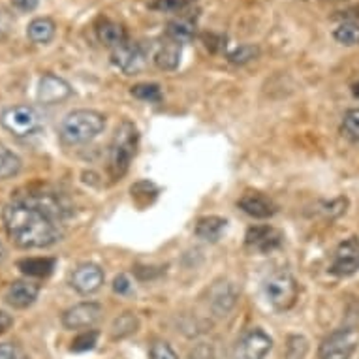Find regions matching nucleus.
<instances>
[{"instance_id": "f257e3e1", "label": "nucleus", "mask_w": 359, "mask_h": 359, "mask_svg": "<svg viewBox=\"0 0 359 359\" xmlns=\"http://www.w3.org/2000/svg\"><path fill=\"white\" fill-rule=\"evenodd\" d=\"M66 205L55 194L30 192L4 207L8 237L19 248H48L65 236Z\"/></svg>"}, {"instance_id": "f03ea898", "label": "nucleus", "mask_w": 359, "mask_h": 359, "mask_svg": "<svg viewBox=\"0 0 359 359\" xmlns=\"http://www.w3.org/2000/svg\"><path fill=\"white\" fill-rule=\"evenodd\" d=\"M106 128V117L95 109H77L68 113L60 123L59 136L66 145H81L95 140Z\"/></svg>"}, {"instance_id": "7ed1b4c3", "label": "nucleus", "mask_w": 359, "mask_h": 359, "mask_svg": "<svg viewBox=\"0 0 359 359\" xmlns=\"http://www.w3.org/2000/svg\"><path fill=\"white\" fill-rule=\"evenodd\" d=\"M137 140L136 124L130 121L118 124L109 145V173L113 179H121L128 171L132 158L136 156Z\"/></svg>"}, {"instance_id": "20e7f679", "label": "nucleus", "mask_w": 359, "mask_h": 359, "mask_svg": "<svg viewBox=\"0 0 359 359\" xmlns=\"http://www.w3.org/2000/svg\"><path fill=\"white\" fill-rule=\"evenodd\" d=\"M265 297L271 303L277 311H290L297 301V294H299V286L294 275L288 271H275L271 277L265 280L264 286Z\"/></svg>"}, {"instance_id": "39448f33", "label": "nucleus", "mask_w": 359, "mask_h": 359, "mask_svg": "<svg viewBox=\"0 0 359 359\" xmlns=\"http://www.w3.org/2000/svg\"><path fill=\"white\" fill-rule=\"evenodd\" d=\"M0 124L15 137H30L40 132L41 118L40 113L30 106H12L2 111Z\"/></svg>"}, {"instance_id": "423d86ee", "label": "nucleus", "mask_w": 359, "mask_h": 359, "mask_svg": "<svg viewBox=\"0 0 359 359\" xmlns=\"http://www.w3.org/2000/svg\"><path fill=\"white\" fill-rule=\"evenodd\" d=\"M359 346V330L342 327L333 331L322 341L318 359H350Z\"/></svg>"}, {"instance_id": "0eeeda50", "label": "nucleus", "mask_w": 359, "mask_h": 359, "mask_svg": "<svg viewBox=\"0 0 359 359\" xmlns=\"http://www.w3.org/2000/svg\"><path fill=\"white\" fill-rule=\"evenodd\" d=\"M102 314H104V309H102L100 303L83 301V303H77V305L70 306L68 311H65L62 325L66 330H93L100 322Z\"/></svg>"}, {"instance_id": "6e6552de", "label": "nucleus", "mask_w": 359, "mask_h": 359, "mask_svg": "<svg viewBox=\"0 0 359 359\" xmlns=\"http://www.w3.org/2000/svg\"><path fill=\"white\" fill-rule=\"evenodd\" d=\"M335 277H350L359 271V239L348 237L337 247L330 269Z\"/></svg>"}, {"instance_id": "1a4fd4ad", "label": "nucleus", "mask_w": 359, "mask_h": 359, "mask_svg": "<svg viewBox=\"0 0 359 359\" xmlns=\"http://www.w3.org/2000/svg\"><path fill=\"white\" fill-rule=\"evenodd\" d=\"M111 62L124 74H140L147 65V51L142 43H132L126 41L121 48L113 49Z\"/></svg>"}, {"instance_id": "9d476101", "label": "nucleus", "mask_w": 359, "mask_h": 359, "mask_svg": "<svg viewBox=\"0 0 359 359\" xmlns=\"http://www.w3.org/2000/svg\"><path fill=\"white\" fill-rule=\"evenodd\" d=\"M273 339L264 330H248L237 342V359H265L271 352Z\"/></svg>"}, {"instance_id": "9b49d317", "label": "nucleus", "mask_w": 359, "mask_h": 359, "mask_svg": "<svg viewBox=\"0 0 359 359\" xmlns=\"http://www.w3.org/2000/svg\"><path fill=\"white\" fill-rule=\"evenodd\" d=\"M72 85L55 74H43L38 83V102L43 106H57L72 96Z\"/></svg>"}, {"instance_id": "f8f14e48", "label": "nucleus", "mask_w": 359, "mask_h": 359, "mask_svg": "<svg viewBox=\"0 0 359 359\" xmlns=\"http://www.w3.org/2000/svg\"><path fill=\"white\" fill-rule=\"evenodd\" d=\"M72 288L76 290L77 294L90 295L98 292L104 284V271L100 265L96 264H81L77 265L70 277Z\"/></svg>"}, {"instance_id": "ddd939ff", "label": "nucleus", "mask_w": 359, "mask_h": 359, "mask_svg": "<svg viewBox=\"0 0 359 359\" xmlns=\"http://www.w3.org/2000/svg\"><path fill=\"white\" fill-rule=\"evenodd\" d=\"M245 239H247V247L267 254L277 250L283 245L284 236L283 231H278L277 228H271V226H252V228H248Z\"/></svg>"}, {"instance_id": "4468645a", "label": "nucleus", "mask_w": 359, "mask_h": 359, "mask_svg": "<svg viewBox=\"0 0 359 359\" xmlns=\"http://www.w3.org/2000/svg\"><path fill=\"white\" fill-rule=\"evenodd\" d=\"M40 294V286L30 280H15L6 292V303L13 309H29Z\"/></svg>"}, {"instance_id": "2eb2a0df", "label": "nucleus", "mask_w": 359, "mask_h": 359, "mask_svg": "<svg viewBox=\"0 0 359 359\" xmlns=\"http://www.w3.org/2000/svg\"><path fill=\"white\" fill-rule=\"evenodd\" d=\"M239 209L252 218H271L277 212V203L259 192H247L239 200Z\"/></svg>"}, {"instance_id": "dca6fc26", "label": "nucleus", "mask_w": 359, "mask_h": 359, "mask_svg": "<svg viewBox=\"0 0 359 359\" xmlns=\"http://www.w3.org/2000/svg\"><path fill=\"white\" fill-rule=\"evenodd\" d=\"M96 36H98L100 43H104L109 49L121 48L123 43L128 41L126 29L121 23L111 21V19H102L100 23L96 25Z\"/></svg>"}, {"instance_id": "f3484780", "label": "nucleus", "mask_w": 359, "mask_h": 359, "mask_svg": "<svg viewBox=\"0 0 359 359\" xmlns=\"http://www.w3.org/2000/svg\"><path fill=\"white\" fill-rule=\"evenodd\" d=\"M237 299L236 288L230 283H218L211 290V309L217 316H226Z\"/></svg>"}, {"instance_id": "a211bd4d", "label": "nucleus", "mask_w": 359, "mask_h": 359, "mask_svg": "<svg viewBox=\"0 0 359 359\" xmlns=\"http://www.w3.org/2000/svg\"><path fill=\"white\" fill-rule=\"evenodd\" d=\"M181 55H183V46L170 40V38H165L164 43L154 53V65L158 66L160 70H177L179 65H181Z\"/></svg>"}, {"instance_id": "6ab92c4d", "label": "nucleus", "mask_w": 359, "mask_h": 359, "mask_svg": "<svg viewBox=\"0 0 359 359\" xmlns=\"http://www.w3.org/2000/svg\"><path fill=\"white\" fill-rule=\"evenodd\" d=\"M57 34V25L51 18H36L27 27V38L38 46H48Z\"/></svg>"}, {"instance_id": "aec40b11", "label": "nucleus", "mask_w": 359, "mask_h": 359, "mask_svg": "<svg viewBox=\"0 0 359 359\" xmlns=\"http://www.w3.org/2000/svg\"><path fill=\"white\" fill-rule=\"evenodd\" d=\"M165 38L177 41V43H189L196 38V21L192 18H177L168 23Z\"/></svg>"}, {"instance_id": "412c9836", "label": "nucleus", "mask_w": 359, "mask_h": 359, "mask_svg": "<svg viewBox=\"0 0 359 359\" xmlns=\"http://www.w3.org/2000/svg\"><path fill=\"white\" fill-rule=\"evenodd\" d=\"M228 220L222 217H203L196 224V236L203 241H218L226 231Z\"/></svg>"}, {"instance_id": "4be33fe9", "label": "nucleus", "mask_w": 359, "mask_h": 359, "mask_svg": "<svg viewBox=\"0 0 359 359\" xmlns=\"http://www.w3.org/2000/svg\"><path fill=\"white\" fill-rule=\"evenodd\" d=\"M55 265H57L55 258H25L19 262L18 267L27 277L46 278L53 273Z\"/></svg>"}, {"instance_id": "5701e85b", "label": "nucleus", "mask_w": 359, "mask_h": 359, "mask_svg": "<svg viewBox=\"0 0 359 359\" xmlns=\"http://www.w3.org/2000/svg\"><path fill=\"white\" fill-rule=\"evenodd\" d=\"M21 168H23V164H21V158L18 154H13L10 149L0 143V181L15 177L21 171Z\"/></svg>"}, {"instance_id": "b1692460", "label": "nucleus", "mask_w": 359, "mask_h": 359, "mask_svg": "<svg viewBox=\"0 0 359 359\" xmlns=\"http://www.w3.org/2000/svg\"><path fill=\"white\" fill-rule=\"evenodd\" d=\"M137 325H140V320H137L136 314L132 312H124L118 318L113 320L111 324V337L113 339H124V337L134 335L137 331Z\"/></svg>"}, {"instance_id": "393cba45", "label": "nucleus", "mask_w": 359, "mask_h": 359, "mask_svg": "<svg viewBox=\"0 0 359 359\" xmlns=\"http://www.w3.org/2000/svg\"><path fill=\"white\" fill-rule=\"evenodd\" d=\"M132 96L137 100L149 102V104H160L162 102V88L156 83H140L132 87Z\"/></svg>"}, {"instance_id": "a878e982", "label": "nucleus", "mask_w": 359, "mask_h": 359, "mask_svg": "<svg viewBox=\"0 0 359 359\" xmlns=\"http://www.w3.org/2000/svg\"><path fill=\"white\" fill-rule=\"evenodd\" d=\"M333 38H335L341 46H359V23H342L339 25L333 32Z\"/></svg>"}, {"instance_id": "bb28decb", "label": "nucleus", "mask_w": 359, "mask_h": 359, "mask_svg": "<svg viewBox=\"0 0 359 359\" xmlns=\"http://www.w3.org/2000/svg\"><path fill=\"white\" fill-rule=\"evenodd\" d=\"M194 2L196 0H153L149 4V8L162 13H179L187 10L189 6H192Z\"/></svg>"}, {"instance_id": "cd10ccee", "label": "nucleus", "mask_w": 359, "mask_h": 359, "mask_svg": "<svg viewBox=\"0 0 359 359\" xmlns=\"http://www.w3.org/2000/svg\"><path fill=\"white\" fill-rule=\"evenodd\" d=\"M259 55V49L252 43H245V46H239L233 51L228 53V60L231 65H247L250 60H254Z\"/></svg>"}, {"instance_id": "c85d7f7f", "label": "nucleus", "mask_w": 359, "mask_h": 359, "mask_svg": "<svg viewBox=\"0 0 359 359\" xmlns=\"http://www.w3.org/2000/svg\"><path fill=\"white\" fill-rule=\"evenodd\" d=\"M309 352V341L301 335L288 337L286 342V359H303Z\"/></svg>"}, {"instance_id": "c756f323", "label": "nucleus", "mask_w": 359, "mask_h": 359, "mask_svg": "<svg viewBox=\"0 0 359 359\" xmlns=\"http://www.w3.org/2000/svg\"><path fill=\"white\" fill-rule=\"evenodd\" d=\"M98 331L95 330H87L79 333V335L74 339L72 342V352H87V350H93L96 346V342H98Z\"/></svg>"}, {"instance_id": "7c9ffc66", "label": "nucleus", "mask_w": 359, "mask_h": 359, "mask_svg": "<svg viewBox=\"0 0 359 359\" xmlns=\"http://www.w3.org/2000/svg\"><path fill=\"white\" fill-rule=\"evenodd\" d=\"M342 132H344V136L353 140V142H359V107L346 111V115L342 118Z\"/></svg>"}, {"instance_id": "2f4dec72", "label": "nucleus", "mask_w": 359, "mask_h": 359, "mask_svg": "<svg viewBox=\"0 0 359 359\" xmlns=\"http://www.w3.org/2000/svg\"><path fill=\"white\" fill-rule=\"evenodd\" d=\"M151 359H177V353L168 342L156 341L151 346Z\"/></svg>"}, {"instance_id": "473e14b6", "label": "nucleus", "mask_w": 359, "mask_h": 359, "mask_svg": "<svg viewBox=\"0 0 359 359\" xmlns=\"http://www.w3.org/2000/svg\"><path fill=\"white\" fill-rule=\"evenodd\" d=\"M0 359H29L23 348L13 342H0Z\"/></svg>"}, {"instance_id": "72a5a7b5", "label": "nucleus", "mask_w": 359, "mask_h": 359, "mask_svg": "<svg viewBox=\"0 0 359 359\" xmlns=\"http://www.w3.org/2000/svg\"><path fill=\"white\" fill-rule=\"evenodd\" d=\"M190 359H215V353H212V348L209 344L201 342L190 350Z\"/></svg>"}, {"instance_id": "f704fd0d", "label": "nucleus", "mask_w": 359, "mask_h": 359, "mask_svg": "<svg viewBox=\"0 0 359 359\" xmlns=\"http://www.w3.org/2000/svg\"><path fill=\"white\" fill-rule=\"evenodd\" d=\"M346 205H348L346 198H337V200L331 201L330 205H325V209H327L325 212H327L331 218H337V217H341L342 212L346 211Z\"/></svg>"}, {"instance_id": "c9c22d12", "label": "nucleus", "mask_w": 359, "mask_h": 359, "mask_svg": "<svg viewBox=\"0 0 359 359\" xmlns=\"http://www.w3.org/2000/svg\"><path fill=\"white\" fill-rule=\"evenodd\" d=\"M130 290H132V284H130V278L126 275H118L113 280V292L118 295L130 294Z\"/></svg>"}, {"instance_id": "e433bc0d", "label": "nucleus", "mask_w": 359, "mask_h": 359, "mask_svg": "<svg viewBox=\"0 0 359 359\" xmlns=\"http://www.w3.org/2000/svg\"><path fill=\"white\" fill-rule=\"evenodd\" d=\"M40 4V0H12V6L18 10L19 13H30L34 12Z\"/></svg>"}, {"instance_id": "4c0bfd02", "label": "nucleus", "mask_w": 359, "mask_h": 359, "mask_svg": "<svg viewBox=\"0 0 359 359\" xmlns=\"http://www.w3.org/2000/svg\"><path fill=\"white\" fill-rule=\"evenodd\" d=\"M12 325H13L12 316H10L8 312L0 311V335H2V333H6V331L10 330Z\"/></svg>"}, {"instance_id": "58836bf2", "label": "nucleus", "mask_w": 359, "mask_h": 359, "mask_svg": "<svg viewBox=\"0 0 359 359\" xmlns=\"http://www.w3.org/2000/svg\"><path fill=\"white\" fill-rule=\"evenodd\" d=\"M353 96H355V98H359V83L358 85H353Z\"/></svg>"}, {"instance_id": "ea45409f", "label": "nucleus", "mask_w": 359, "mask_h": 359, "mask_svg": "<svg viewBox=\"0 0 359 359\" xmlns=\"http://www.w3.org/2000/svg\"><path fill=\"white\" fill-rule=\"evenodd\" d=\"M4 247H2V243H0V262H2V259H4Z\"/></svg>"}]
</instances>
